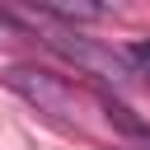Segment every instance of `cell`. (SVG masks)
<instances>
[{"label": "cell", "instance_id": "cell-1", "mask_svg": "<svg viewBox=\"0 0 150 150\" xmlns=\"http://www.w3.org/2000/svg\"><path fill=\"white\" fill-rule=\"evenodd\" d=\"M33 28L42 33V42H47L56 56L75 61L84 75H94V80H103V84H127V80H131V61H127L122 52H112V47H103V42H94V38H80V33H70V28H52V23H33Z\"/></svg>", "mask_w": 150, "mask_h": 150}, {"label": "cell", "instance_id": "cell-5", "mask_svg": "<svg viewBox=\"0 0 150 150\" xmlns=\"http://www.w3.org/2000/svg\"><path fill=\"white\" fill-rule=\"evenodd\" d=\"M19 28H23V23H19L14 14H5V9H0V42H5V38H14Z\"/></svg>", "mask_w": 150, "mask_h": 150}, {"label": "cell", "instance_id": "cell-2", "mask_svg": "<svg viewBox=\"0 0 150 150\" xmlns=\"http://www.w3.org/2000/svg\"><path fill=\"white\" fill-rule=\"evenodd\" d=\"M5 84H9L19 98H28L38 112H47L52 122H66V127L80 122V98H75V89H70L61 75L38 70V66H9V70H5Z\"/></svg>", "mask_w": 150, "mask_h": 150}, {"label": "cell", "instance_id": "cell-4", "mask_svg": "<svg viewBox=\"0 0 150 150\" xmlns=\"http://www.w3.org/2000/svg\"><path fill=\"white\" fill-rule=\"evenodd\" d=\"M98 108H103V117H108V122H112V127H117L122 136H131V141H141V145L150 150V122H141V117H136V112H131V108H127L122 98L103 94V98H98Z\"/></svg>", "mask_w": 150, "mask_h": 150}, {"label": "cell", "instance_id": "cell-3", "mask_svg": "<svg viewBox=\"0 0 150 150\" xmlns=\"http://www.w3.org/2000/svg\"><path fill=\"white\" fill-rule=\"evenodd\" d=\"M28 5H38L42 14L66 19V23H94V19H103V14H108V5H103V0H28Z\"/></svg>", "mask_w": 150, "mask_h": 150}, {"label": "cell", "instance_id": "cell-6", "mask_svg": "<svg viewBox=\"0 0 150 150\" xmlns=\"http://www.w3.org/2000/svg\"><path fill=\"white\" fill-rule=\"evenodd\" d=\"M127 61H136V66H150V42H136V47H131V56H127Z\"/></svg>", "mask_w": 150, "mask_h": 150}]
</instances>
